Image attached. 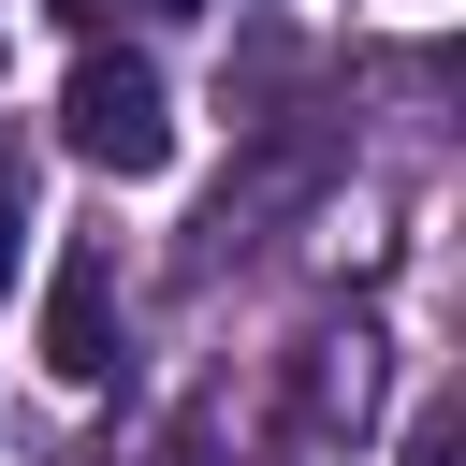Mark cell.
Returning a JSON list of instances; mask_svg holds the SVG:
<instances>
[{
    "label": "cell",
    "instance_id": "6",
    "mask_svg": "<svg viewBox=\"0 0 466 466\" xmlns=\"http://www.w3.org/2000/svg\"><path fill=\"white\" fill-rule=\"evenodd\" d=\"M0 277H15V189H0Z\"/></svg>",
    "mask_w": 466,
    "mask_h": 466
},
{
    "label": "cell",
    "instance_id": "2",
    "mask_svg": "<svg viewBox=\"0 0 466 466\" xmlns=\"http://www.w3.org/2000/svg\"><path fill=\"white\" fill-rule=\"evenodd\" d=\"M116 350H131V320H116V262H102V248H73V262L44 277V364H58L73 393H102V379H116Z\"/></svg>",
    "mask_w": 466,
    "mask_h": 466
},
{
    "label": "cell",
    "instance_id": "3",
    "mask_svg": "<svg viewBox=\"0 0 466 466\" xmlns=\"http://www.w3.org/2000/svg\"><path fill=\"white\" fill-rule=\"evenodd\" d=\"M379 408V335H320V364H306V422H364Z\"/></svg>",
    "mask_w": 466,
    "mask_h": 466
},
{
    "label": "cell",
    "instance_id": "4",
    "mask_svg": "<svg viewBox=\"0 0 466 466\" xmlns=\"http://www.w3.org/2000/svg\"><path fill=\"white\" fill-rule=\"evenodd\" d=\"M408 466H466V422H451V408H422V422H408Z\"/></svg>",
    "mask_w": 466,
    "mask_h": 466
},
{
    "label": "cell",
    "instance_id": "7",
    "mask_svg": "<svg viewBox=\"0 0 466 466\" xmlns=\"http://www.w3.org/2000/svg\"><path fill=\"white\" fill-rule=\"evenodd\" d=\"M160 15H204V0H160Z\"/></svg>",
    "mask_w": 466,
    "mask_h": 466
},
{
    "label": "cell",
    "instance_id": "1",
    "mask_svg": "<svg viewBox=\"0 0 466 466\" xmlns=\"http://www.w3.org/2000/svg\"><path fill=\"white\" fill-rule=\"evenodd\" d=\"M58 146L102 160V175H160V160H175V102H160V73H146L131 44H87L73 87H58Z\"/></svg>",
    "mask_w": 466,
    "mask_h": 466
},
{
    "label": "cell",
    "instance_id": "5",
    "mask_svg": "<svg viewBox=\"0 0 466 466\" xmlns=\"http://www.w3.org/2000/svg\"><path fill=\"white\" fill-rule=\"evenodd\" d=\"M58 15H73V29H102V15H116V0H58Z\"/></svg>",
    "mask_w": 466,
    "mask_h": 466
}]
</instances>
